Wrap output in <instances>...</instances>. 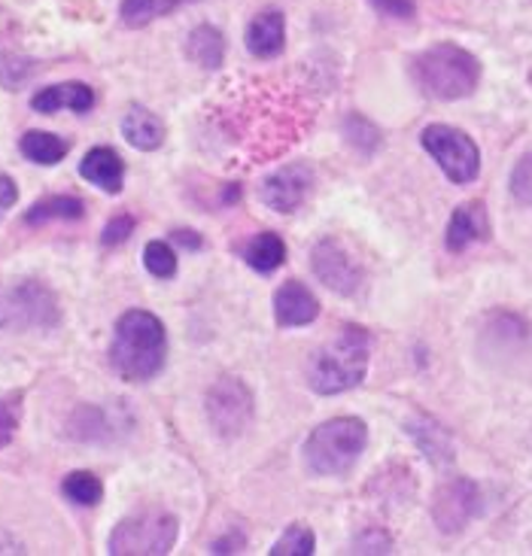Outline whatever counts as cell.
I'll return each mask as SVG.
<instances>
[{"instance_id":"1","label":"cell","mask_w":532,"mask_h":556,"mask_svg":"<svg viewBox=\"0 0 532 556\" xmlns=\"http://www.w3.org/2000/svg\"><path fill=\"white\" fill-rule=\"evenodd\" d=\"M167 334L162 319L150 311H125L116 323L110 365L128 383H147L165 368Z\"/></svg>"},{"instance_id":"2","label":"cell","mask_w":532,"mask_h":556,"mask_svg":"<svg viewBox=\"0 0 532 556\" xmlns=\"http://www.w3.org/2000/svg\"><path fill=\"white\" fill-rule=\"evenodd\" d=\"M371 359V338L363 326H341L329 344L307 362V387L317 395H338L363 383Z\"/></svg>"},{"instance_id":"3","label":"cell","mask_w":532,"mask_h":556,"mask_svg":"<svg viewBox=\"0 0 532 556\" xmlns=\"http://www.w3.org/2000/svg\"><path fill=\"white\" fill-rule=\"evenodd\" d=\"M414 76L420 89L435 101L469 98L481 83V61L456 43H439L414 61Z\"/></svg>"},{"instance_id":"4","label":"cell","mask_w":532,"mask_h":556,"mask_svg":"<svg viewBox=\"0 0 532 556\" xmlns=\"http://www.w3.org/2000/svg\"><path fill=\"white\" fill-rule=\"evenodd\" d=\"M368 444V429L356 417H334L319 422L304 441V463L314 475H344L356 466Z\"/></svg>"},{"instance_id":"5","label":"cell","mask_w":532,"mask_h":556,"mask_svg":"<svg viewBox=\"0 0 532 556\" xmlns=\"http://www.w3.org/2000/svg\"><path fill=\"white\" fill-rule=\"evenodd\" d=\"M180 535L177 517L162 511H147L125 517L110 535V554L113 556H165L174 551Z\"/></svg>"},{"instance_id":"6","label":"cell","mask_w":532,"mask_h":556,"mask_svg":"<svg viewBox=\"0 0 532 556\" xmlns=\"http://www.w3.org/2000/svg\"><path fill=\"white\" fill-rule=\"evenodd\" d=\"M59 319V299L43 283L0 286V329H52Z\"/></svg>"},{"instance_id":"7","label":"cell","mask_w":532,"mask_h":556,"mask_svg":"<svg viewBox=\"0 0 532 556\" xmlns=\"http://www.w3.org/2000/svg\"><path fill=\"white\" fill-rule=\"evenodd\" d=\"M420 143L439 162L451 182L466 186L481 174V152L474 147V140L454 125H429L420 135Z\"/></svg>"},{"instance_id":"8","label":"cell","mask_w":532,"mask_h":556,"mask_svg":"<svg viewBox=\"0 0 532 556\" xmlns=\"http://www.w3.org/2000/svg\"><path fill=\"white\" fill-rule=\"evenodd\" d=\"M207 420L219 438H238L253 422V392L238 377H219L207 392Z\"/></svg>"},{"instance_id":"9","label":"cell","mask_w":532,"mask_h":556,"mask_svg":"<svg viewBox=\"0 0 532 556\" xmlns=\"http://www.w3.org/2000/svg\"><path fill=\"white\" fill-rule=\"evenodd\" d=\"M311 268L317 274L326 289L338 295H353L363 286V268L350 258V253L332 238L319 241L311 250Z\"/></svg>"},{"instance_id":"10","label":"cell","mask_w":532,"mask_h":556,"mask_svg":"<svg viewBox=\"0 0 532 556\" xmlns=\"http://www.w3.org/2000/svg\"><path fill=\"white\" fill-rule=\"evenodd\" d=\"M478 502H481L478 486L471 481H466V478H454V481H447L439 493H435L432 517H435V523H439L441 532L454 535L459 529H466V523L478 514Z\"/></svg>"},{"instance_id":"11","label":"cell","mask_w":532,"mask_h":556,"mask_svg":"<svg viewBox=\"0 0 532 556\" xmlns=\"http://www.w3.org/2000/svg\"><path fill=\"white\" fill-rule=\"evenodd\" d=\"M311 186H314V174H311V167L289 165V167H280L277 174H271L268 180L262 182L258 195H262V201H265L271 211L292 213L302 207L304 198H307V192H311Z\"/></svg>"},{"instance_id":"12","label":"cell","mask_w":532,"mask_h":556,"mask_svg":"<svg viewBox=\"0 0 532 556\" xmlns=\"http://www.w3.org/2000/svg\"><path fill=\"white\" fill-rule=\"evenodd\" d=\"M490 238V216H486L484 201H466L459 204L447 223V235H444V243L451 253H463L474 243H481Z\"/></svg>"},{"instance_id":"13","label":"cell","mask_w":532,"mask_h":556,"mask_svg":"<svg viewBox=\"0 0 532 556\" xmlns=\"http://www.w3.org/2000/svg\"><path fill=\"white\" fill-rule=\"evenodd\" d=\"M274 316L280 326H311L319 316L317 295L299 280H289L274 295Z\"/></svg>"},{"instance_id":"14","label":"cell","mask_w":532,"mask_h":556,"mask_svg":"<svg viewBox=\"0 0 532 556\" xmlns=\"http://www.w3.org/2000/svg\"><path fill=\"white\" fill-rule=\"evenodd\" d=\"M30 106L43 116H52L59 110H74V113H89L94 106V91L86 83H59L40 89L30 98Z\"/></svg>"},{"instance_id":"15","label":"cell","mask_w":532,"mask_h":556,"mask_svg":"<svg viewBox=\"0 0 532 556\" xmlns=\"http://www.w3.org/2000/svg\"><path fill=\"white\" fill-rule=\"evenodd\" d=\"M287 46V22L280 10H265L258 13L250 28H246V49L256 55V59H274L280 55Z\"/></svg>"},{"instance_id":"16","label":"cell","mask_w":532,"mask_h":556,"mask_svg":"<svg viewBox=\"0 0 532 556\" xmlns=\"http://www.w3.org/2000/svg\"><path fill=\"white\" fill-rule=\"evenodd\" d=\"M79 174L91 186H98V189H104L110 195H116V192H122L125 162L110 147H98V150L86 152V159L79 162Z\"/></svg>"},{"instance_id":"17","label":"cell","mask_w":532,"mask_h":556,"mask_svg":"<svg viewBox=\"0 0 532 556\" xmlns=\"http://www.w3.org/2000/svg\"><path fill=\"white\" fill-rule=\"evenodd\" d=\"M122 135L135 150H159L165 143V122L150 113L147 106H131L122 119Z\"/></svg>"},{"instance_id":"18","label":"cell","mask_w":532,"mask_h":556,"mask_svg":"<svg viewBox=\"0 0 532 556\" xmlns=\"http://www.w3.org/2000/svg\"><path fill=\"white\" fill-rule=\"evenodd\" d=\"M243 262L258 274L277 271L287 262V243L280 241V235H274V231H262V235H256L253 241L246 243Z\"/></svg>"},{"instance_id":"19","label":"cell","mask_w":532,"mask_h":556,"mask_svg":"<svg viewBox=\"0 0 532 556\" xmlns=\"http://www.w3.org/2000/svg\"><path fill=\"white\" fill-rule=\"evenodd\" d=\"M408 432L410 438L417 441V447H420L432 463L444 466V463H451V459H454V444H451V438H447V432L441 429L439 422L426 420V417H417V420L408 422Z\"/></svg>"},{"instance_id":"20","label":"cell","mask_w":532,"mask_h":556,"mask_svg":"<svg viewBox=\"0 0 532 556\" xmlns=\"http://www.w3.org/2000/svg\"><path fill=\"white\" fill-rule=\"evenodd\" d=\"M189 59L207 67V71H216L223 67V59H226V37L213 25H198L192 34H189Z\"/></svg>"},{"instance_id":"21","label":"cell","mask_w":532,"mask_h":556,"mask_svg":"<svg viewBox=\"0 0 532 556\" xmlns=\"http://www.w3.org/2000/svg\"><path fill=\"white\" fill-rule=\"evenodd\" d=\"M18 150L22 155L34 162V165H43L52 167L59 165L61 159L71 152V143L59 135H49V131H28V135L22 137V143H18Z\"/></svg>"},{"instance_id":"22","label":"cell","mask_w":532,"mask_h":556,"mask_svg":"<svg viewBox=\"0 0 532 556\" xmlns=\"http://www.w3.org/2000/svg\"><path fill=\"white\" fill-rule=\"evenodd\" d=\"M86 216V204L79 198L71 195H55L37 201L28 213H25V223L28 226H43V223H52V219H83Z\"/></svg>"},{"instance_id":"23","label":"cell","mask_w":532,"mask_h":556,"mask_svg":"<svg viewBox=\"0 0 532 556\" xmlns=\"http://www.w3.org/2000/svg\"><path fill=\"white\" fill-rule=\"evenodd\" d=\"M177 7H180V0H122L119 13L128 28H143V25L162 18Z\"/></svg>"},{"instance_id":"24","label":"cell","mask_w":532,"mask_h":556,"mask_svg":"<svg viewBox=\"0 0 532 556\" xmlns=\"http://www.w3.org/2000/svg\"><path fill=\"white\" fill-rule=\"evenodd\" d=\"M61 490H64V496L76 502V505H83V508H91V505H98L104 498V483H101V478H94L91 471H71L61 483Z\"/></svg>"},{"instance_id":"25","label":"cell","mask_w":532,"mask_h":556,"mask_svg":"<svg viewBox=\"0 0 532 556\" xmlns=\"http://www.w3.org/2000/svg\"><path fill=\"white\" fill-rule=\"evenodd\" d=\"M314 547H317V539H314V532L311 527H304V523H292V527L274 542V547L268 551L271 556H311L314 554Z\"/></svg>"},{"instance_id":"26","label":"cell","mask_w":532,"mask_h":556,"mask_svg":"<svg viewBox=\"0 0 532 556\" xmlns=\"http://www.w3.org/2000/svg\"><path fill=\"white\" fill-rule=\"evenodd\" d=\"M143 265H147V271H150L152 277H159V280H167V277L177 274V256H174V250H170L165 241L147 243V250H143Z\"/></svg>"},{"instance_id":"27","label":"cell","mask_w":532,"mask_h":556,"mask_svg":"<svg viewBox=\"0 0 532 556\" xmlns=\"http://www.w3.org/2000/svg\"><path fill=\"white\" fill-rule=\"evenodd\" d=\"M34 61L22 55H0V86L3 89H18L30 74H34Z\"/></svg>"},{"instance_id":"28","label":"cell","mask_w":532,"mask_h":556,"mask_svg":"<svg viewBox=\"0 0 532 556\" xmlns=\"http://www.w3.org/2000/svg\"><path fill=\"white\" fill-rule=\"evenodd\" d=\"M511 195L517 204L532 207V152H527L511 170Z\"/></svg>"},{"instance_id":"29","label":"cell","mask_w":532,"mask_h":556,"mask_svg":"<svg viewBox=\"0 0 532 556\" xmlns=\"http://www.w3.org/2000/svg\"><path fill=\"white\" fill-rule=\"evenodd\" d=\"M18 420H22V395L13 392L0 402V447H7L13 441Z\"/></svg>"},{"instance_id":"30","label":"cell","mask_w":532,"mask_h":556,"mask_svg":"<svg viewBox=\"0 0 532 556\" xmlns=\"http://www.w3.org/2000/svg\"><path fill=\"white\" fill-rule=\"evenodd\" d=\"M344 131H347V140L353 147H359L363 152L378 150L380 135L378 128L371 125V122H365L363 116H350L347 125H344Z\"/></svg>"},{"instance_id":"31","label":"cell","mask_w":532,"mask_h":556,"mask_svg":"<svg viewBox=\"0 0 532 556\" xmlns=\"http://www.w3.org/2000/svg\"><path fill=\"white\" fill-rule=\"evenodd\" d=\"M131 231H135V216H128V213H119V216H113L110 223L101 231V243L104 247H119L131 238Z\"/></svg>"},{"instance_id":"32","label":"cell","mask_w":532,"mask_h":556,"mask_svg":"<svg viewBox=\"0 0 532 556\" xmlns=\"http://www.w3.org/2000/svg\"><path fill=\"white\" fill-rule=\"evenodd\" d=\"M371 7L387 18H410L414 15V0H371Z\"/></svg>"},{"instance_id":"33","label":"cell","mask_w":532,"mask_h":556,"mask_svg":"<svg viewBox=\"0 0 532 556\" xmlns=\"http://www.w3.org/2000/svg\"><path fill=\"white\" fill-rule=\"evenodd\" d=\"M15 201H18V189H15L13 177L0 174V213H7L10 207H15Z\"/></svg>"},{"instance_id":"34","label":"cell","mask_w":532,"mask_h":556,"mask_svg":"<svg viewBox=\"0 0 532 556\" xmlns=\"http://www.w3.org/2000/svg\"><path fill=\"white\" fill-rule=\"evenodd\" d=\"M174 241L182 243L186 250H198L201 247V235H195V231H189V228H182V231H174Z\"/></svg>"}]
</instances>
